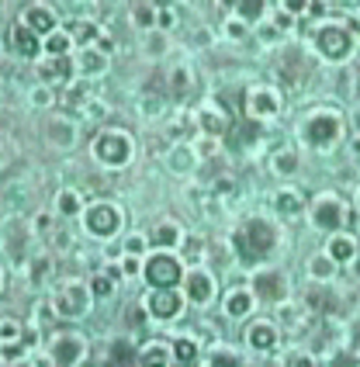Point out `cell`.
Returning a JSON list of instances; mask_svg holds the SVG:
<instances>
[{"label": "cell", "instance_id": "c3c4849f", "mask_svg": "<svg viewBox=\"0 0 360 367\" xmlns=\"http://www.w3.org/2000/svg\"><path fill=\"white\" fill-rule=\"evenodd\" d=\"M288 367H315V360H312L308 353H295V357L288 360Z\"/></svg>", "mask_w": 360, "mask_h": 367}, {"label": "cell", "instance_id": "cb8c5ba5", "mask_svg": "<svg viewBox=\"0 0 360 367\" xmlns=\"http://www.w3.org/2000/svg\"><path fill=\"white\" fill-rule=\"evenodd\" d=\"M159 21V8L156 4H135L132 8V25L142 32H153V25Z\"/></svg>", "mask_w": 360, "mask_h": 367}, {"label": "cell", "instance_id": "7402d4cb", "mask_svg": "<svg viewBox=\"0 0 360 367\" xmlns=\"http://www.w3.org/2000/svg\"><path fill=\"white\" fill-rule=\"evenodd\" d=\"M170 353H173V364H177V367H194V364H198V343L188 340V336L177 340Z\"/></svg>", "mask_w": 360, "mask_h": 367}, {"label": "cell", "instance_id": "d590c367", "mask_svg": "<svg viewBox=\"0 0 360 367\" xmlns=\"http://www.w3.org/2000/svg\"><path fill=\"white\" fill-rule=\"evenodd\" d=\"M42 49L52 52V56H66V52H69V35H66V32H52V35L42 42Z\"/></svg>", "mask_w": 360, "mask_h": 367}, {"label": "cell", "instance_id": "30bf717a", "mask_svg": "<svg viewBox=\"0 0 360 367\" xmlns=\"http://www.w3.org/2000/svg\"><path fill=\"white\" fill-rule=\"evenodd\" d=\"M83 353H87V346H83V336H80V333H59V336L52 340V360H56L59 367H80V364H83Z\"/></svg>", "mask_w": 360, "mask_h": 367}, {"label": "cell", "instance_id": "277c9868", "mask_svg": "<svg viewBox=\"0 0 360 367\" xmlns=\"http://www.w3.org/2000/svg\"><path fill=\"white\" fill-rule=\"evenodd\" d=\"M83 229L98 239H111L122 229V212L108 201H94L90 208H83Z\"/></svg>", "mask_w": 360, "mask_h": 367}, {"label": "cell", "instance_id": "9c48e42d", "mask_svg": "<svg viewBox=\"0 0 360 367\" xmlns=\"http://www.w3.org/2000/svg\"><path fill=\"white\" fill-rule=\"evenodd\" d=\"M343 215H346V208H343V201H339L336 194H322V198H315V208H312V222H315V229H322V232H336V229H343Z\"/></svg>", "mask_w": 360, "mask_h": 367}, {"label": "cell", "instance_id": "11a10c76", "mask_svg": "<svg viewBox=\"0 0 360 367\" xmlns=\"http://www.w3.org/2000/svg\"><path fill=\"white\" fill-rule=\"evenodd\" d=\"M353 350H357V353H360V322H357V326H353Z\"/></svg>", "mask_w": 360, "mask_h": 367}, {"label": "cell", "instance_id": "4dcf8cb0", "mask_svg": "<svg viewBox=\"0 0 360 367\" xmlns=\"http://www.w3.org/2000/svg\"><path fill=\"white\" fill-rule=\"evenodd\" d=\"M166 111V101L163 98H153V94H146L142 101H139V115L146 118V122H153V118H159Z\"/></svg>", "mask_w": 360, "mask_h": 367}, {"label": "cell", "instance_id": "5bb4252c", "mask_svg": "<svg viewBox=\"0 0 360 367\" xmlns=\"http://www.w3.org/2000/svg\"><path fill=\"white\" fill-rule=\"evenodd\" d=\"M11 52L14 56H21V59H35L38 52H42V38L21 21V25H11Z\"/></svg>", "mask_w": 360, "mask_h": 367}, {"label": "cell", "instance_id": "484cf974", "mask_svg": "<svg viewBox=\"0 0 360 367\" xmlns=\"http://www.w3.org/2000/svg\"><path fill=\"white\" fill-rule=\"evenodd\" d=\"M139 367H170V350H166L163 343L142 350V353H139Z\"/></svg>", "mask_w": 360, "mask_h": 367}, {"label": "cell", "instance_id": "1f68e13d", "mask_svg": "<svg viewBox=\"0 0 360 367\" xmlns=\"http://www.w3.org/2000/svg\"><path fill=\"white\" fill-rule=\"evenodd\" d=\"M278 212L281 215H298L302 212V198H298V191H278Z\"/></svg>", "mask_w": 360, "mask_h": 367}, {"label": "cell", "instance_id": "5b68a950", "mask_svg": "<svg viewBox=\"0 0 360 367\" xmlns=\"http://www.w3.org/2000/svg\"><path fill=\"white\" fill-rule=\"evenodd\" d=\"M94 156L104 163V166H125L132 159V139L125 132H101L94 139Z\"/></svg>", "mask_w": 360, "mask_h": 367}, {"label": "cell", "instance_id": "d6986e66", "mask_svg": "<svg viewBox=\"0 0 360 367\" xmlns=\"http://www.w3.org/2000/svg\"><path fill=\"white\" fill-rule=\"evenodd\" d=\"M198 125L215 139V135H222V132H229V125H232V118L225 115V111H218L215 104H205L201 108V118H198Z\"/></svg>", "mask_w": 360, "mask_h": 367}, {"label": "cell", "instance_id": "74e56055", "mask_svg": "<svg viewBox=\"0 0 360 367\" xmlns=\"http://www.w3.org/2000/svg\"><path fill=\"white\" fill-rule=\"evenodd\" d=\"M80 115H83L87 122H101V118H108V104H104V101H94V98H90V101L80 108Z\"/></svg>", "mask_w": 360, "mask_h": 367}, {"label": "cell", "instance_id": "f35d334b", "mask_svg": "<svg viewBox=\"0 0 360 367\" xmlns=\"http://www.w3.org/2000/svg\"><path fill=\"white\" fill-rule=\"evenodd\" d=\"M87 101H90V87H87V83H73V87H69V94H66V104L83 108Z\"/></svg>", "mask_w": 360, "mask_h": 367}, {"label": "cell", "instance_id": "816d5d0a", "mask_svg": "<svg viewBox=\"0 0 360 367\" xmlns=\"http://www.w3.org/2000/svg\"><path fill=\"white\" fill-rule=\"evenodd\" d=\"M49 225H52V215H35V229L38 232H49Z\"/></svg>", "mask_w": 360, "mask_h": 367}, {"label": "cell", "instance_id": "9f6ffc18", "mask_svg": "<svg viewBox=\"0 0 360 367\" xmlns=\"http://www.w3.org/2000/svg\"><path fill=\"white\" fill-rule=\"evenodd\" d=\"M135 270H139V263H135V260L128 256V260H125V274H135Z\"/></svg>", "mask_w": 360, "mask_h": 367}, {"label": "cell", "instance_id": "44dd1931", "mask_svg": "<svg viewBox=\"0 0 360 367\" xmlns=\"http://www.w3.org/2000/svg\"><path fill=\"white\" fill-rule=\"evenodd\" d=\"M180 239H184V232H180L173 222H163V225H156L153 232H149V246H156V249H166V246H177Z\"/></svg>", "mask_w": 360, "mask_h": 367}, {"label": "cell", "instance_id": "8992f818", "mask_svg": "<svg viewBox=\"0 0 360 367\" xmlns=\"http://www.w3.org/2000/svg\"><path fill=\"white\" fill-rule=\"evenodd\" d=\"M142 274H146L149 288H177L180 278H184V270H180V260L170 256V253H156V256H149L146 267H142Z\"/></svg>", "mask_w": 360, "mask_h": 367}, {"label": "cell", "instance_id": "7bdbcfd3", "mask_svg": "<svg viewBox=\"0 0 360 367\" xmlns=\"http://www.w3.org/2000/svg\"><path fill=\"white\" fill-rule=\"evenodd\" d=\"M32 104H35V108H49V104H52V90H49V87H35V90H32Z\"/></svg>", "mask_w": 360, "mask_h": 367}, {"label": "cell", "instance_id": "ffe728a7", "mask_svg": "<svg viewBox=\"0 0 360 367\" xmlns=\"http://www.w3.org/2000/svg\"><path fill=\"white\" fill-rule=\"evenodd\" d=\"M25 25L42 38V35H52V32H56V14H52L49 8H28V11H25Z\"/></svg>", "mask_w": 360, "mask_h": 367}, {"label": "cell", "instance_id": "ba28073f", "mask_svg": "<svg viewBox=\"0 0 360 367\" xmlns=\"http://www.w3.org/2000/svg\"><path fill=\"white\" fill-rule=\"evenodd\" d=\"M56 315H63V319H80V315H87L90 312V288H83V285H69V288H63L59 295H56Z\"/></svg>", "mask_w": 360, "mask_h": 367}, {"label": "cell", "instance_id": "681fc988", "mask_svg": "<svg viewBox=\"0 0 360 367\" xmlns=\"http://www.w3.org/2000/svg\"><path fill=\"white\" fill-rule=\"evenodd\" d=\"M232 188H236V184H232L229 177H218V180H215V194H229Z\"/></svg>", "mask_w": 360, "mask_h": 367}, {"label": "cell", "instance_id": "db71d44e", "mask_svg": "<svg viewBox=\"0 0 360 367\" xmlns=\"http://www.w3.org/2000/svg\"><path fill=\"white\" fill-rule=\"evenodd\" d=\"M229 35H232V38H243V21H229Z\"/></svg>", "mask_w": 360, "mask_h": 367}, {"label": "cell", "instance_id": "e0dca14e", "mask_svg": "<svg viewBox=\"0 0 360 367\" xmlns=\"http://www.w3.org/2000/svg\"><path fill=\"white\" fill-rule=\"evenodd\" d=\"M326 256H329L333 263H350V260H357V243H353V236L333 232V239H329V246H326Z\"/></svg>", "mask_w": 360, "mask_h": 367}, {"label": "cell", "instance_id": "9a60e30c", "mask_svg": "<svg viewBox=\"0 0 360 367\" xmlns=\"http://www.w3.org/2000/svg\"><path fill=\"white\" fill-rule=\"evenodd\" d=\"M212 295H215V281L208 278L205 270H194L191 278H188V298H191L194 305H208Z\"/></svg>", "mask_w": 360, "mask_h": 367}, {"label": "cell", "instance_id": "680465c9", "mask_svg": "<svg viewBox=\"0 0 360 367\" xmlns=\"http://www.w3.org/2000/svg\"><path fill=\"white\" fill-rule=\"evenodd\" d=\"M357 205H360V194H357Z\"/></svg>", "mask_w": 360, "mask_h": 367}, {"label": "cell", "instance_id": "83f0119b", "mask_svg": "<svg viewBox=\"0 0 360 367\" xmlns=\"http://www.w3.org/2000/svg\"><path fill=\"white\" fill-rule=\"evenodd\" d=\"M166 163H170V170H173V173H188V170L194 166V153H188L184 146H177V149H170Z\"/></svg>", "mask_w": 360, "mask_h": 367}, {"label": "cell", "instance_id": "4fadbf2b", "mask_svg": "<svg viewBox=\"0 0 360 367\" xmlns=\"http://www.w3.org/2000/svg\"><path fill=\"white\" fill-rule=\"evenodd\" d=\"M246 101H249L253 122H256V118H274V115L281 111V98H278V90H270V87H253Z\"/></svg>", "mask_w": 360, "mask_h": 367}, {"label": "cell", "instance_id": "603a6c76", "mask_svg": "<svg viewBox=\"0 0 360 367\" xmlns=\"http://www.w3.org/2000/svg\"><path fill=\"white\" fill-rule=\"evenodd\" d=\"M108 69V59L101 56V52H94V49H87L80 59H76V73L80 76H94V73H104Z\"/></svg>", "mask_w": 360, "mask_h": 367}, {"label": "cell", "instance_id": "60d3db41", "mask_svg": "<svg viewBox=\"0 0 360 367\" xmlns=\"http://www.w3.org/2000/svg\"><path fill=\"white\" fill-rule=\"evenodd\" d=\"M21 336V326L14 319H4L0 322V343H8V340H18Z\"/></svg>", "mask_w": 360, "mask_h": 367}, {"label": "cell", "instance_id": "836d02e7", "mask_svg": "<svg viewBox=\"0 0 360 367\" xmlns=\"http://www.w3.org/2000/svg\"><path fill=\"white\" fill-rule=\"evenodd\" d=\"M263 0H239L236 4V14L243 18V21H256V18H263Z\"/></svg>", "mask_w": 360, "mask_h": 367}, {"label": "cell", "instance_id": "f6af8a7d", "mask_svg": "<svg viewBox=\"0 0 360 367\" xmlns=\"http://www.w3.org/2000/svg\"><path fill=\"white\" fill-rule=\"evenodd\" d=\"M278 38H281V28H274V25L260 28V42H267V45H270V42H278Z\"/></svg>", "mask_w": 360, "mask_h": 367}, {"label": "cell", "instance_id": "3957f363", "mask_svg": "<svg viewBox=\"0 0 360 367\" xmlns=\"http://www.w3.org/2000/svg\"><path fill=\"white\" fill-rule=\"evenodd\" d=\"M315 49L322 59L343 63L353 52V32L343 25H322V28H315Z\"/></svg>", "mask_w": 360, "mask_h": 367}, {"label": "cell", "instance_id": "4316f807", "mask_svg": "<svg viewBox=\"0 0 360 367\" xmlns=\"http://www.w3.org/2000/svg\"><path fill=\"white\" fill-rule=\"evenodd\" d=\"M87 288H90V298H101V302H104V298H115V281L108 278V274H94Z\"/></svg>", "mask_w": 360, "mask_h": 367}, {"label": "cell", "instance_id": "2e32d148", "mask_svg": "<svg viewBox=\"0 0 360 367\" xmlns=\"http://www.w3.org/2000/svg\"><path fill=\"white\" fill-rule=\"evenodd\" d=\"M260 132H263V129H260V122H253V118H236V125H229V139H232L236 149L253 146Z\"/></svg>", "mask_w": 360, "mask_h": 367}, {"label": "cell", "instance_id": "f5cc1de1", "mask_svg": "<svg viewBox=\"0 0 360 367\" xmlns=\"http://www.w3.org/2000/svg\"><path fill=\"white\" fill-rule=\"evenodd\" d=\"M333 367H353V357H346V353H336V357H333Z\"/></svg>", "mask_w": 360, "mask_h": 367}, {"label": "cell", "instance_id": "ee69618b", "mask_svg": "<svg viewBox=\"0 0 360 367\" xmlns=\"http://www.w3.org/2000/svg\"><path fill=\"white\" fill-rule=\"evenodd\" d=\"M208 367H243V364H239V357H236V353H215Z\"/></svg>", "mask_w": 360, "mask_h": 367}, {"label": "cell", "instance_id": "d4e9b609", "mask_svg": "<svg viewBox=\"0 0 360 367\" xmlns=\"http://www.w3.org/2000/svg\"><path fill=\"white\" fill-rule=\"evenodd\" d=\"M249 305H253V295H249V291H232V295L225 298V315L243 319V315L249 312Z\"/></svg>", "mask_w": 360, "mask_h": 367}, {"label": "cell", "instance_id": "ac0fdd59", "mask_svg": "<svg viewBox=\"0 0 360 367\" xmlns=\"http://www.w3.org/2000/svg\"><path fill=\"white\" fill-rule=\"evenodd\" d=\"M249 346H253L256 353H274V350H278V329L270 326V322H256V326L249 329Z\"/></svg>", "mask_w": 360, "mask_h": 367}, {"label": "cell", "instance_id": "7c38bea8", "mask_svg": "<svg viewBox=\"0 0 360 367\" xmlns=\"http://www.w3.org/2000/svg\"><path fill=\"white\" fill-rule=\"evenodd\" d=\"M73 69H76V66L69 63V56H49L45 63H38L42 87H69Z\"/></svg>", "mask_w": 360, "mask_h": 367}, {"label": "cell", "instance_id": "8fae6325", "mask_svg": "<svg viewBox=\"0 0 360 367\" xmlns=\"http://www.w3.org/2000/svg\"><path fill=\"white\" fill-rule=\"evenodd\" d=\"M288 295V278L281 270H263L253 278V298L260 302H284Z\"/></svg>", "mask_w": 360, "mask_h": 367}, {"label": "cell", "instance_id": "f907efd6", "mask_svg": "<svg viewBox=\"0 0 360 367\" xmlns=\"http://www.w3.org/2000/svg\"><path fill=\"white\" fill-rule=\"evenodd\" d=\"M73 246V236L63 229V232H56V249H69Z\"/></svg>", "mask_w": 360, "mask_h": 367}, {"label": "cell", "instance_id": "7a4b0ae2", "mask_svg": "<svg viewBox=\"0 0 360 367\" xmlns=\"http://www.w3.org/2000/svg\"><path fill=\"white\" fill-rule=\"evenodd\" d=\"M339 132H343V125H339V115H333V111H315L302 125V135L312 149H333Z\"/></svg>", "mask_w": 360, "mask_h": 367}, {"label": "cell", "instance_id": "f546056e", "mask_svg": "<svg viewBox=\"0 0 360 367\" xmlns=\"http://www.w3.org/2000/svg\"><path fill=\"white\" fill-rule=\"evenodd\" d=\"M49 274H52V260H49V256H32V263H28V278H32V285H42Z\"/></svg>", "mask_w": 360, "mask_h": 367}, {"label": "cell", "instance_id": "6f0895ef", "mask_svg": "<svg viewBox=\"0 0 360 367\" xmlns=\"http://www.w3.org/2000/svg\"><path fill=\"white\" fill-rule=\"evenodd\" d=\"M353 153H360V135H357V139H353Z\"/></svg>", "mask_w": 360, "mask_h": 367}, {"label": "cell", "instance_id": "8d00e7d4", "mask_svg": "<svg viewBox=\"0 0 360 367\" xmlns=\"http://www.w3.org/2000/svg\"><path fill=\"white\" fill-rule=\"evenodd\" d=\"M270 166H274V173H295V166H298V156L291 153V149H281L278 156H274V163H270Z\"/></svg>", "mask_w": 360, "mask_h": 367}, {"label": "cell", "instance_id": "7dc6e473", "mask_svg": "<svg viewBox=\"0 0 360 367\" xmlns=\"http://www.w3.org/2000/svg\"><path fill=\"white\" fill-rule=\"evenodd\" d=\"M142 249H146V243H142L139 236H132V239H125V253H128V256H135V253H142Z\"/></svg>", "mask_w": 360, "mask_h": 367}, {"label": "cell", "instance_id": "b9f144b4", "mask_svg": "<svg viewBox=\"0 0 360 367\" xmlns=\"http://www.w3.org/2000/svg\"><path fill=\"white\" fill-rule=\"evenodd\" d=\"M73 32H76V42H90V38H94V35H101L94 25H90V21H76L73 25Z\"/></svg>", "mask_w": 360, "mask_h": 367}, {"label": "cell", "instance_id": "52a82bcc", "mask_svg": "<svg viewBox=\"0 0 360 367\" xmlns=\"http://www.w3.org/2000/svg\"><path fill=\"white\" fill-rule=\"evenodd\" d=\"M146 312L153 319H173V315L184 312V295H180L177 288H149Z\"/></svg>", "mask_w": 360, "mask_h": 367}, {"label": "cell", "instance_id": "bcb514c9", "mask_svg": "<svg viewBox=\"0 0 360 367\" xmlns=\"http://www.w3.org/2000/svg\"><path fill=\"white\" fill-rule=\"evenodd\" d=\"M188 83H191V73H188V69H177V73H173V87H177V90H188Z\"/></svg>", "mask_w": 360, "mask_h": 367}, {"label": "cell", "instance_id": "6da1fadb", "mask_svg": "<svg viewBox=\"0 0 360 367\" xmlns=\"http://www.w3.org/2000/svg\"><path fill=\"white\" fill-rule=\"evenodd\" d=\"M232 246H236V256L243 267H253L256 260H263L270 249L278 246V229L263 222V219H249L236 236H232Z\"/></svg>", "mask_w": 360, "mask_h": 367}, {"label": "cell", "instance_id": "e575fe53", "mask_svg": "<svg viewBox=\"0 0 360 367\" xmlns=\"http://www.w3.org/2000/svg\"><path fill=\"white\" fill-rule=\"evenodd\" d=\"M333 270H336V263L322 253V256H315L312 263H308V274H312V278H319V281H329L333 278Z\"/></svg>", "mask_w": 360, "mask_h": 367}, {"label": "cell", "instance_id": "d6a6232c", "mask_svg": "<svg viewBox=\"0 0 360 367\" xmlns=\"http://www.w3.org/2000/svg\"><path fill=\"white\" fill-rule=\"evenodd\" d=\"M56 212H59V215H69V219L80 215V194H76V191H63V194L56 198Z\"/></svg>", "mask_w": 360, "mask_h": 367}, {"label": "cell", "instance_id": "f1b7e54d", "mask_svg": "<svg viewBox=\"0 0 360 367\" xmlns=\"http://www.w3.org/2000/svg\"><path fill=\"white\" fill-rule=\"evenodd\" d=\"M49 135H52L56 146H73V135H76V132H73V125H69L66 118H56V122L49 125Z\"/></svg>", "mask_w": 360, "mask_h": 367}, {"label": "cell", "instance_id": "ab89813d", "mask_svg": "<svg viewBox=\"0 0 360 367\" xmlns=\"http://www.w3.org/2000/svg\"><path fill=\"white\" fill-rule=\"evenodd\" d=\"M0 357H4V360H21L25 357V343H18V340H8V343H0Z\"/></svg>", "mask_w": 360, "mask_h": 367}]
</instances>
